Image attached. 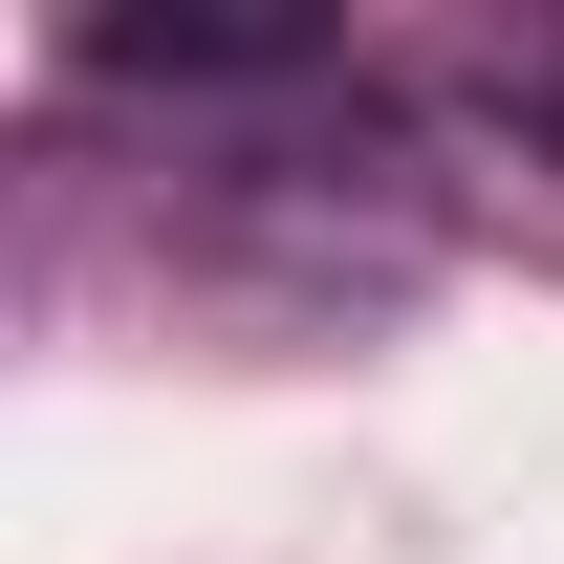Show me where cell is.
Instances as JSON below:
<instances>
[{
	"instance_id": "6da1fadb",
	"label": "cell",
	"mask_w": 564,
	"mask_h": 564,
	"mask_svg": "<svg viewBox=\"0 0 564 564\" xmlns=\"http://www.w3.org/2000/svg\"><path fill=\"white\" fill-rule=\"evenodd\" d=\"M478 109H499V131H543V152H564V22H521V44H478Z\"/></svg>"
}]
</instances>
